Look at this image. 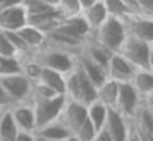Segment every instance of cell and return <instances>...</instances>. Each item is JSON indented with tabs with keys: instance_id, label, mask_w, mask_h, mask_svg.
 Listing matches in <instances>:
<instances>
[{
	"instance_id": "cell-1",
	"label": "cell",
	"mask_w": 153,
	"mask_h": 141,
	"mask_svg": "<svg viewBox=\"0 0 153 141\" xmlns=\"http://www.w3.org/2000/svg\"><path fill=\"white\" fill-rule=\"evenodd\" d=\"M64 82H66V98L69 100H77L84 105L92 103L96 98V87L91 84V80L84 75V72L79 69V66H74L68 74H64Z\"/></svg>"
},
{
	"instance_id": "cell-2",
	"label": "cell",
	"mask_w": 153,
	"mask_h": 141,
	"mask_svg": "<svg viewBox=\"0 0 153 141\" xmlns=\"http://www.w3.org/2000/svg\"><path fill=\"white\" fill-rule=\"evenodd\" d=\"M31 58H33L41 67L53 69V71H58V72H61V74H68V72L76 66L77 56L43 44L40 49L31 52Z\"/></svg>"
},
{
	"instance_id": "cell-3",
	"label": "cell",
	"mask_w": 153,
	"mask_h": 141,
	"mask_svg": "<svg viewBox=\"0 0 153 141\" xmlns=\"http://www.w3.org/2000/svg\"><path fill=\"white\" fill-rule=\"evenodd\" d=\"M152 51H153V43L143 41V39L127 35L117 52L122 54L133 67L152 69Z\"/></svg>"
},
{
	"instance_id": "cell-4",
	"label": "cell",
	"mask_w": 153,
	"mask_h": 141,
	"mask_svg": "<svg viewBox=\"0 0 153 141\" xmlns=\"http://www.w3.org/2000/svg\"><path fill=\"white\" fill-rule=\"evenodd\" d=\"M125 36H127V31H125V26H123V21L119 18H112V16H109L99 28L91 33V39L99 43L100 46L109 49L110 52L119 51Z\"/></svg>"
},
{
	"instance_id": "cell-5",
	"label": "cell",
	"mask_w": 153,
	"mask_h": 141,
	"mask_svg": "<svg viewBox=\"0 0 153 141\" xmlns=\"http://www.w3.org/2000/svg\"><path fill=\"white\" fill-rule=\"evenodd\" d=\"M35 111L36 128L59 118V113L66 103V95H53L48 98H30ZM36 131V130H35Z\"/></svg>"
},
{
	"instance_id": "cell-6",
	"label": "cell",
	"mask_w": 153,
	"mask_h": 141,
	"mask_svg": "<svg viewBox=\"0 0 153 141\" xmlns=\"http://www.w3.org/2000/svg\"><path fill=\"white\" fill-rule=\"evenodd\" d=\"M0 85L4 87L12 103L28 102L33 94V80H30L22 72L13 75H0Z\"/></svg>"
},
{
	"instance_id": "cell-7",
	"label": "cell",
	"mask_w": 153,
	"mask_h": 141,
	"mask_svg": "<svg viewBox=\"0 0 153 141\" xmlns=\"http://www.w3.org/2000/svg\"><path fill=\"white\" fill-rule=\"evenodd\" d=\"M140 102H142V97L133 89V85L130 82H120L119 84V95H117V102H115V107L114 108L120 115H123L127 120H132V117L135 115Z\"/></svg>"
},
{
	"instance_id": "cell-8",
	"label": "cell",
	"mask_w": 153,
	"mask_h": 141,
	"mask_svg": "<svg viewBox=\"0 0 153 141\" xmlns=\"http://www.w3.org/2000/svg\"><path fill=\"white\" fill-rule=\"evenodd\" d=\"M122 21L127 35L143 39V41L153 43V18L138 15V13H130Z\"/></svg>"
},
{
	"instance_id": "cell-9",
	"label": "cell",
	"mask_w": 153,
	"mask_h": 141,
	"mask_svg": "<svg viewBox=\"0 0 153 141\" xmlns=\"http://www.w3.org/2000/svg\"><path fill=\"white\" fill-rule=\"evenodd\" d=\"M59 120L69 128L71 133H76L77 128L87 120V105L81 103L77 100H69L66 98V103H64L63 110L59 113Z\"/></svg>"
},
{
	"instance_id": "cell-10",
	"label": "cell",
	"mask_w": 153,
	"mask_h": 141,
	"mask_svg": "<svg viewBox=\"0 0 153 141\" xmlns=\"http://www.w3.org/2000/svg\"><path fill=\"white\" fill-rule=\"evenodd\" d=\"M104 130L107 131L112 141H127L130 133V120L120 115L115 108H109Z\"/></svg>"
},
{
	"instance_id": "cell-11",
	"label": "cell",
	"mask_w": 153,
	"mask_h": 141,
	"mask_svg": "<svg viewBox=\"0 0 153 141\" xmlns=\"http://www.w3.org/2000/svg\"><path fill=\"white\" fill-rule=\"evenodd\" d=\"M135 69L137 67H133V66L130 64L122 54H119V52H112L105 72H107V77L109 79H112V80H115V82L120 84V82H130V79H132Z\"/></svg>"
},
{
	"instance_id": "cell-12",
	"label": "cell",
	"mask_w": 153,
	"mask_h": 141,
	"mask_svg": "<svg viewBox=\"0 0 153 141\" xmlns=\"http://www.w3.org/2000/svg\"><path fill=\"white\" fill-rule=\"evenodd\" d=\"M54 30L64 33L68 36H73L76 39H81V41H86L87 38H91V28L81 13L79 15H74V16L63 18Z\"/></svg>"
},
{
	"instance_id": "cell-13",
	"label": "cell",
	"mask_w": 153,
	"mask_h": 141,
	"mask_svg": "<svg viewBox=\"0 0 153 141\" xmlns=\"http://www.w3.org/2000/svg\"><path fill=\"white\" fill-rule=\"evenodd\" d=\"M10 113H12V117H13V120L20 131H31V133H35V130H36V120H35L33 105H31L30 100L13 103L10 107Z\"/></svg>"
},
{
	"instance_id": "cell-14",
	"label": "cell",
	"mask_w": 153,
	"mask_h": 141,
	"mask_svg": "<svg viewBox=\"0 0 153 141\" xmlns=\"http://www.w3.org/2000/svg\"><path fill=\"white\" fill-rule=\"evenodd\" d=\"M63 20L61 13L58 12V8H48L45 12H40V13H35V15H28L27 16V25H31L35 28L41 30V31L46 35V33L53 31L59 21Z\"/></svg>"
},
{
	"instance_id": "cell-15",
	"label": "cell",
	"mask_w": 153,
	"mask_h": 141,
	"mask_svg": "<svg viewBox=\"0 0 153 141\" xmlns=\"http://www.w3.org/2000/svg\"><path fill=\"white\" fill-rule=\"evenodd\" d=\"M25 25H27V12L23 10L22 3L0 12V30L2 31H18Z\"/></svg>"
},
{
	"instance_id": "cell-16",
	"label": "cell",
	"mask_w": 153,
	"mask_h": 141,
	"mask_svg": "<svg viewBox=\"0 0 153 141\" xmlns=\"http://www.w3.org/2000/svg\"><path fill=\"white\" fill-rule=\"evenodd\" d=\"M79 54L84 56V58H87V59H91V61L96 62V64H99L100 67L107 69V64H109V59H110V56H112V52H110L109 49H105L104 46H100L99 43H96L94 39L87 38L86 41H84L82 48H81Z\"/></svg>"
},
{
	"instance_id": "cell-17",
	"label": "cell",
	"mask_w": 153,
	"mask_h": 141,
	"mask_svg": "<svg viewBox=\"0 0 153 141\" xmlns=\"http://www.w3.org/2000/svg\"><path fill=\"white\" fill-rule=\"evenodd\" d=\"M130 84L133 85L142 100H152L153 94V72L152 69H135Z\"/></svg>"
},
{
	"instance_id": "cell-18",
	"label": "cell",
	"mask_w": 153,
	"mask_h": 141,
	"mask_svg": "<svg viewBox=\"0 0 153 141\" xmlns=\"http://www.w3.org/2000/svg\"><path fill=\"white\" fill-rule=\"evenodd\" d=\"M35 134L40 138H45V140H50V141H64L68 136H71V131L59 118L50 121V123L43 125V126L36 128Z\"/></svg>"
},
{
	"instance_id": "cell-19",
	"label": "cell",
	"mask_w": 153,
	"mask_h": 141,
	"mask_svg": "<svg viewBox=\"0 0 153 141\" xmlns=\"http://www.w3.org/2000/svg\"><path fill=\"white\" fill-rule=\"evenodd\" d=\"M76 62H77V66H79V69L84 72V75H86V77L89 79L91 84H92L96 89L99 87V85L107 79V72H105V69L100 67V66H99V64H96V62H92L91 59H87V58H84V56L77 54Z\"/></svg>"
},
{
	"instance_id": "cell-20",
	"label": "cell",
	"mask_w": 153,
	"mask_h": 141,
	"mask_svg": "<svg viewBox=\"0 0 153 141\" xmlns=\"http://www.w3.org/2000/svg\"><path fill=\"white\" fill-rule=\"evenodd\" d=\"M35 82H40V84L46 85V87L51 89L56 95H64V92H66L64 74H61V72H58V71H53V69L41 67L40 77H38Z\"/></svg>"
},
{
	"instance_id": "cell-21",
	"label": "cell",
	"mask_w": 153,
	"mask_h": 141,
	"mask_svg": "<svg viewBox=\"0 0 153 141\" xmlns=\"http://www.w3.org/2000/svg\"><path fill=\"white\" fill-rule=\"evenodd\" d=\"M117 95H119V82L112 80L109 77L96 89V98L99 102H102L104 105H107L109 108L115 107Z\"/></svg>"
},
{
	"instance_id": "cell-22",
	"label": "cell",
	"mask_w": 153,
	"mask_h": 141,
	"mask_svg": "<svg viewBox=\"0 0 153 141\" xmlns=\"http://www.w3.org/2000/svg\"><path fill=\"white\" fill-rule=\"evenodd\" d=\"M81 15L84 16L86 23L89 25L91 33H92L94 30H97L107 18H109V15H107V12H105V8H104V5H102V2H100V0H97L94 5L84 8L82 12H81Z\"/></svg>"
},
{
	"instance_id": "cell-23",
	"label": "cell",
	"mask_w": 153,
	"mask_h": 141,
	"mask_svg": "<svg viewBox=\"0 0 153 141\" xmlns=\"http://www.w3.org/2000/svg\"><path fill=\"white\" fill-rule=\"evenodd\" d=\"M18 35H20V38L25 41V44L28 46V48L31 49V51H36V49H40L41 46L45 44V41H46V35H45L41 30L35 28V26L31 25H25L22 26L20 30H18Z\"/></svg>"
},
{
	"instance_id": "cell-24",
	"label": "cell",
	"mask_w": 153,
	"mask_h": 141,
	"mask_svg": "<svg viewBox=\"0 0 153 141\" xmlns=\"http://www.w3.org/2000/svg\"><path fill=\"white\" fill-rule=\"evenodd\" d=\"M107 113H109V107L99 100H94L92 103L87 105V120L96 128V131L104 128L105 120H107Z\"/></svg>"
},
{
	"instance_id": "cell-25",
	"label": "cell",
	"mask_w": 153,
	"mask_h": 141,
	"mask_svg": "<svg viewBox=\"0 0 153 141\" xmlns=\"http://www.w3.org/2000/svg\"><path fill=\"white\" fill-rule=\"evenodd\" d=\"M18 131L20 130L12 117L10 108L4 110V113L0 117V141H15Z\"/></svg>"
},
{
	"instance_id": "cell-26",
	"label": "cell",
	"mask_w": 153,
	"mask_h": 141,
	"mask_svg": "<svg viewBox=\"0 0 153 141\" xmlns=\"http://www.w3.org/2000/svg\"><path fill=\"white\" fill-rule=\"evenodd\" d=\"M105 8L107 15L112 16V18H119V20H123L125 16H128L130 10L127 8V5L122 2V0H100Z\"/></svg>"
},
{
	"instance_id": "cell-27",
	"label": "cell",
	"mask_w": 153,
	"mask_h": 141,
	"mask_svg": "<svg viewBox=\"0 0 153 141\" xmlns=\"http://www.w3.org/2000/svg\"><path fill=\"white\" fill-rule=\"evenodd\" d=\"M22 72V59L18 56H0V75H13Z\"/></svg>"
},
{
	"instance_id": "cell-28",
	"label": "cell",
	"mask_w": 153,
	"mask_h": 141,
	"mask_svg": "<svg viewBox=\"0 0 153 141\" xmlns=\"http://www.w3.org/2000/svg\"><path fill=\"white\" fill-rule=\"evenodd\" d=\"M58 12L61 13L63 18H68V16H74V15H79L82 12L79 2L77 0H59L58 2Z\"/></svg>"
},
{
	"instance_id": "cell-29",
	"label": "cell",
	"mask_w": 153,
	"mask_h": 141,
	"mask_svg": "<svg viewBox=\"0 0 153 141\" xmlns=\"http://www.w3.org/2000/svg\"><path fill=\"white\" fill-rule=\"evenodd\" d=\"M96 133H97L96 128L91 125L89 120H86L79 128H77V131L74 133V136H76L79 141H92L94 136H96Z\"/></svg>"
},
{
	"instance_id": "cell-30",
	"label": "cell",
	"mask_w": 153,
	"mask_h": 141,
	"mask_svg": "<svg viewBox=\"0 0 153 141\" xmlns=\"http://www.w3.org/2000/svg\"><path fill=\"white\" fill-rule=\"evenodd\" d=\"M22 7H23V10L27 12V16L51 8V7H48L43 0H22Z\"/></svg>"
},
{
	"instance_id": "cell-31",
	"label": "cell",
	"mask_w": 153,
	"mask_h": 141,
	"mask_svg": "<svg viewBox=\"0 0 153 141\" xmlns=\"http://www.w3.org/2000/svg\"><path fill=\"white\" fill-rule=\"evenodd\" d=\"M135 13L153 18V0H137V12Z\"/></svg>"
},
{
	"instance_id": "cell-32",
	"label": "cell",
	"mask_w": 153,
	"mask_h": 141,
	"mask_svg": "<svg viewBox=\"0 0 153 141\" xmlns=\"http://www.w3.org/2000/svg\"><path fill=\"white\" fill-rule=\"evenodd\" d=\"M0 56H18L7 36L4 35V31H0Z\"/></svg>"
},
{
	"instance_id": "cell-33",
	"label": "cell",
	"mask_w": 153,
	"mask_h": 141,
	"mask_svg": "<svg viewBox=\"0 0 153 141\" xmlns=\"http://www.w3.org/2000/svg\"><path fill=\"white\" fill-rule=\"evenodd\" d=\"M12 105H13V103H12V100L8 98V95L5 94L4 87L0 85V108H2V110H5V108H10Z\"/></svg>"
},
{
	"instance_id": "cell-34",
	"label": "cell",
	"mask_w": 153,
	"mask_h": 141,
	"mask_svg": "<svg viewBox=\"0 0 153 141\" xmlns=\"http://www.w3.org/2000/svg\"><path fill=\"white\" fill-rule=\"evenodd\" d=\"M15 141H36V136L31 131H18Z\"/></svg>"
},
{
	"instance_id": "cell-35",
	"label": "cell",
	"mask_w": 153,
	"mask_h": 141,
	"mask_svg": "<svg viewBox=\"0 0 153 141\" xmlns=\"http://www.w3.org/2000/svg\"><path fill=\"white\" fill-rule=\"evenodd\" d=\"M22 0H0V12L5 8H10V7H15V5H20Z\"/></svg>"
},
{
	"instance_id": "cell-36",
	"label": "cell",
	"mask_w": 153,
	"mask_h": 141,
	"mask_svg": "<svg viewBox=\"0 0 153 141\" xmlns=\"http://www.w3.org/2000/svg\"><path fill=\"white\" fill-rule=\"evenodd\" d=\"M92 141H112V140L109 138L107 131L102 128V130H99V131L96 133V136H94V140H92Z\"/></svg>"
},
{
	"instance_id": "cell-37",
	"label": "cell",
	"mask_w": 153,
	"mask_h": 141,
	"mask_svg": "<svg viewBox=\"0 0 153 141\" xmlns=\"http://www.w3.org/2000/svg\"><path fill=\"white\" fill-rule=\"evenodd\" d=\"M122 2L125 3L127 8H128L132 13H135V12H137V0H122Z\"/></svg>"
},
{
	"instance_id": "cell-38",
	"label": "cell",
	"mask_w": 153,
	"mask_h": 141,
	"mask_svg": "<svg viewBox=\"0 0 153 141\" xmlns=\"http://www.w3.org/2000/svg\"><path fill=\"white\" fill-rule=\"evenodd\" d=\"M79 2V5H81V8H87V7H91V5H94V3L97 2V0H77Z\"/></svg>"
},
{
	"instance_id": "cell-39",
	"label": "cell",
	"mask_w": 153,
	"mask_h": 141,
	"mask_svg": "<svg viewBox=\"0 0 153 141\" xmlns=\"http://www.w3.org/2000/svg\"><path fill=\"white\" fill-rule=\"evenodd\" d=\"M45 3H46L48 7H53V8H56L58 7V2H59V0H43Z\"/></svg>"
},
{
	"instance_id": "cell-40",
	"label": "cell",
	"mask_w": 153,
	"mask_h": 141,
	"mask_svg": "<svg viewBox=\"0 0 153 141\" xmlns=\"http://www.w3.org/2000/svg\"><path fill=\"white\" fill-rule=\"evenodd\" d=\"M127 141H138V138L135 136V133L132 131V126H130V133H128V140Z\"/></svg>"
},
{
	"instance_id": "cell-41",
	"label": "cell",
	"mask_w": 153,
	"mask_h": 141,
	"mask_svg": "<svg viewBox=\"0 0 153 141\" xmlns=\"http://www.w3.org/2000/svg\"><path fill=\"white\" fill-rule=\"evenodd\" d=\"M64 141H79V140H77V138L74 136V134H71V136H68V138H66V140H64Z\"/></svg>"
},
{
	"instance_id": "cell-42",
	"label": "cell",
	"mask_w": 153,
	"mask_h": 141,
	"mask_svg": "<svg viewBox=\"0 0 153 141\" xmlns=\"http://www.w3.org/2000/svg\"><path fill=\"white\" fill-rule=\"evenodd\" d=\"M36 136V134H35ZM36 141H50V140H45V138H40V136H36Z\"/></svg>"
},
{
	"instance_id": "cell-43",
	"label": "cell",
	"mask_w": 153,
	"mask_h": 141,
	"mask_svg": "<svg viewBox=\"0 0 153 141\" xmlns=\"http://www.w3.org/2000/svg\"><path fill=\"white\" fill-rule=\"evenodd\" d=\"M5 110H7V108H5ZM2 113H4V110H2V108H0V117H2Z\"/></svg>"
}]
</instances>
